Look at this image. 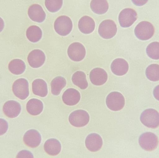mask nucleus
<instances>
[{
    "label": "nucleus",
    "mask_w": 159,
    "mask_h": 158,
    "mask_svg": "<svg viewBox=\"0 0 159 158\" xmlns=\"http://www.w3.org/2000/svg\"><path fill=\"white\" fill-rule=\"evenodd\" d=\"M153 94L155 98L159 101V85L156 86L154 89Z\"/></svg>",
    "instance_id": "72a5a7b5"
},
{
    "label": "nucleus",
    "mask_w": 159,
    "mask_h": 158,
    "mask_svg": "<svg viewBox=\"0 0 159 158\" xmlns=\"http://www.w3.org/2000/svg\"><path fill=\"white\" fill-rule=\"evenodd\" d=\"M8 68L9 71L13 74L20 75L25 71L26 64L21 60L15 59L9 63Z\"/></svg>",
    "instance_id": "393cba45"
},
{
    "label": "nucleus",
    "mask_w": 159,
    "mask_h": 158,
    "mask_svg": "<svg viewBox=\"0 0 159 158\" xmlns=\"http://www.w3.org/2000/svg\"><path fill=\"white\" fill-rule=\"evenodd\" d=\"M61 148V144L59 141L55 139L47 140L44 145L46 153L50 156H57L60 153Z\"/></svg>",
    "instance_id": "aec40b11"
},
{
    "label": "nucleus",
    "mask_w": 159,
    "mask_h": 158,
    "mask_svg": "<svg viewBox=\"0 0 159 158\" xmlns=\"http://www.w3.org/2000/svg\"><path fill=\"white\" fill-rule=\"evenodd\" d=\"M32 91L35 95L45 97L48 95V89L46 82L42 79H37L33 82Z\"/></svg>",
    "instance_id": "412c9836"
},
{
    "label": "nucleus",
    "mask_w": 159,
    "mask_h": 158,
    "mask_svg": "<svg viewBox=\"0 0 159 158\" xmlns=\"http://www.w3.org/2000/svg\"><path fill=\"white\" fill-rule=\"evenodd\" d=\"M67 81L65 78L61 76L57 77L51 82V92L53 95L57 96L60 93L62 89L65 87Z\"/></svg>",
    "instance_id": "b1692460"
},
{
    "label": "nucleus",
    "mask_w": 159,
    "mask_h": 158,
    "mask_svg": "<svg viewBox=\"0 0 159 158\" xmlns=\"http://www.w3.org/2000/svg\"><path fill=\"white\" fill-rule=\"evenodd\" d=\"M46 60L44 53L40 49H34L28 55V61L31 67L38 68L43 66Z\"/></svg>",
    "instance_id": "f8f14e48"
},
{
    "label": "nucleus",
    "mask_w": 159,
    "mask_h": 158,
    "mask_svg": "<svg viewBox=\"0 0 159 158\" xmlns=\"http://www.w3.org/2000/svg\"><path fill=\"white\" fill-rule=\"evenodd\" d=\"M125 103L124 96L117 91L111 92L106 98L107 105L112 111H120L124 107Z\"/></svg>",
    "instance_id": "39448f33"
},
{
    "label": "nucleus",
    "mask_w": 159,
    "mask_h": 158,
    "mask_svg": "<svg viewBox=\"0 0 159 158\" xmlns=\"http://www.w3.org/2000/svg\"><path fill=\"white\" fill-rule=\"evenodd\" d=\"M137 19V13L132 8H125L120 12L119 15L120 24L123 28L130 27L136 21Z\"/></svg>",
    "instance_id": "1a4fd4ad"
},
{
    "label": "nucleus",
    "mask_w": 159,
    "mask_h": 158,
    "mask_svg": "<svg viewBox=\"0 0 159 158\" xmlns=\"http://www.w3.org/2000/svg\"><path fill=\"white\" fill-rule=\"evenodd\" d=\"M28 16L33 21L43 22L46 18V13L42 7L37 4H34L30 7L28 9Z\"/></svg>",
    "instance_id": "2eb2a0df"
},
{
    "label": "nucleus",
    "mask_w": 159,
    "mask_h": 158,
    "mask_svg": "<svg viewBox=\"0 0 159 158\" xmlns=\"http://www.w3.org/2000/svg\"><path fill=\"white\" fill-rule=\"evenodd\" d=\"M90 117L87 112L83 110L74 111L69 116V122L76 128H81L86 126L89 121Z\"/></svg>",
    "instance_id": "423d86ee"
},
{
    "label": "nucleus",
    "mask_w": 159,
    "mask_h": 158,
    "mask_svg": "<svg viewBox=\"0 0 159 158\" xmlns=\"http://www.w3.org/2000/svg\"><path fill=\"white\" fill-rule=\"evenodd\" d=\"M21 111V106L17 102L10 100L6 102L3 106V112L9 118H15L17 117Z\"/></svg>",
    "instance_id": "dca6fc26"
},
{
    "label": "nucleus",
    "mask_w": 159,
    "mask_h": 158,
    "mask_svg": "<svg viewBox=\"0 0 159 158\" xmlns=\"http://www.w3.org/2000/svg\"><path fill=\"white\" fill-rule=\"evenodd\" d=\"M16 158H34V156L30 151L23 150L19 152Z\"/></svg>",
    "instance_id": "2f4dec72"
},
{
    "label": "nucleus",
    "mask_w": 159,
    "mask_h": 158,
    "mask_svg": "<svg viewBox=\"0 0 159 158\" xmlns=\"http://www.w3.org/2000/svg\"><path fill=\"white\" fill-rule=\"evenodd\" d=\"M43 35L42 30L35 25L30 26L26 31V36L29 41L32 43H36L41 40Z\"/></svg>",
    "instance_id": "a878e982"
},
{
    "label": "nucleus",
    "mask_w": 159,
    "mask_h": 158,
    "mask_svg": "<svg viewBox=\"0 0 159 158\" xmlns=\"http://www.w3.org/2000/svg\"><path fill=\"white\" fill-rule=\"evenodd\" d=\"M103 145L102 137L97 133L89 134L86 139L85 145L89 151L96 152L99 151Z\"/></svg>",
    "instance_id": "ddd939ff"
},
{
    "label": "nucleus",
    "mask_w": 159,
    "mask_h": 158,
    "mask_svg": "<svg viewBox=\"0 0 159 158\" xmlns=\"http://www.w3.org/2000/svg\"><path fill=\"white\" fill-rule=\"evenodd\" d=\"M139 143L143 149L150 152L155 150L159 144L158 138L152 132H145L140 136Z\"/></svg>",
    "instance_id": "20e7f679"
},
{
    "label": "nucleus",
    "mask_w": 159,
    "mask_h": 158,
    "mask_svg": "<svg viewBox=\"0 0 159 158\" xmlns=\"http://www.w3.org/2000/svg\"><path fill=\"white\" fill-rule=\"evenodd\" d=\"M95 23L93 19L89 16H84L78 22V28L80 32L85 34L91 33L95 29Z\"/></svg>",
    "instance_id": "6ab92c4d"
},
{
    "label": "nucleus",
    "mask_w": 159,
    "mask_h": 158,
    "mask_svg": "<svg viewBox=\"0 0 159 158\" xmlns=\"http://www.w3.org/2000/svg\"><path fill=\"white\" fill-rule=\"evenodd\" d=\"M63 4V0H45V5L49 12L54 13L59 11Z\"/></svg>",
    "instance_id": "c756f323"
},
{
    "label": "nucleus",
    "mask_w": 159,
    "mask_h": 158,
    "mask_svg": "<svg viewBox=\"0 0 159 158\" xmlns=\"http://www.w3.org/2000/svg\"><path fill=\"white\" fill-rule=\"evenodd\" d=\"M23 142L28 147L36 148L40 145L42 141L41 134L34 129L28 131L24 134Z\"/></svg>",
    "instance_id": "9b49d317"
},
{
    "label": "nucleus",
    "mask_w": 159,
    "mask_h": 158,
    "mask_svg": "<svg viewBox=\"0 0 159 158\" xmlns=\"http://www.w3.org/2000/svg\"><path fill=\"white\" fill-rule=\"evenodd\" d=\"M4 28V22L2 19L0 17V32L2 31Z\"/></svg>",
    "instance_id": "f704fd0d"
},
{
    "label": "nucleus",
    "mask_w": 159,
    "mask_h": 158,
    "mask_svg": "<svg viewBox=\"0 0 159 158\" xmlns=\"http://www.w3.org/2000/svg\"><path fill=\"white\" fill-rule=\"evenodd\" d=\"M108 7V3L107 0H92L91 2V9L94 13L99 15L106 13Z\"/></svg>",
    "instance_id": "5701e85b"
},
{
    "label": "nucleus",
    "mask_w": 159,
    "mask_h": 158,
    "mask_svg": "<svg viewBox=\"0 0 159 158\" xmlns=\"http://www.w3.org/2000/svg\"><path fill=\"white\" fill-rule=\"evenodd\" d=\"M148 0H132L133 2L135 5L138 6H142L145 4Z\"/></svg>",
    "instance_id": "473e14b6"
},
{
    "label": "nucleus",
    "mask_w": 159,
    "mask_h": 158,
    "mask_svg": "<svg viewBox=\"0 0 159 158\" xmlns=\"http://www.w3.org/2000/svg\"><path fill=\"white\" fill-rule=\"evenodd\" d=\"M69 58L72 61L80 62L86 56V49L80 43L76 42L70 45L68 49Z\"/></svg>",
    "instance_id": "9d476101"
},
{
    "label": "nucleus",
    "mask_w": 159,
    "mask_h": 158,
    "mask_svg": "<svg viewBox=\"0 0 159 158\" xmlns=\"http://www.w3.org/2000/svg\"><path fill=\"white\" fill-rule=\"evenodd\" d=\"M129 69V64L124 59H116L111 63V71L114 74L118 76H121L126 74Z\"/></svg>",
    "instance_id": "f3484780"
},
{
    "label": "nucleus",
    "mask_w": 159,
    "mask_h": 158,
    "mask_svg": "<svg viewBox=\"0 0 159 158\" xmlns=\"http://www.w3.org/2000/svg\"><path fill=\"white\" fill-rule=\"evenodd\" d=\"M146 52L151 58L159 59V42H154L149 44L147 48Z\"/></svg>",
    "instance_id": "c85d7f7f"
},
{
    "label": "nucleus",
    "mask_w": 159,
    "mask_h": 158,
    "mask_svg": "<svg viewBox=\"0 0 159 158\" xmlns=\"http://www.w3.org/2000/svg\"><path fill=\"white\" fill-rule=\"evenodd\" d=\"M54 28L56 32L59 35L66 36L72 30V21L71 19L67 16H60L55 21Z\"/></svg>",
    "instance_id": "7ed1b4c3"
},
{
    "label": "nucleus",
    "mask_w": 159,
    "mask_h": 158,
    "mask_svg": "<svg viewBox=\"0 0 159 158\" xmlns=\"http://www.w3.org/2000/svg\"><path fill=\"white\" fill-rule=\"evenodd\" d=\"M146 75L150 81H159V65L152 64L149 65L146 70Z\"/></svg>",
    "instance_id": "cd10ccee"
},
{
    "label": "nucleus",
    "mask_w": 159,
    "mask_h": 158,
    "mask_svg": "<svg viewBox=\"0 0 159 158\" xmlns=\"http://www.w3.org/2000/svg\"><path fill=\"white\" fill-rule=\"evenodd\" d=\"M140 120L147 128H157L159 127V113L155 109H147L142 113Z\"/></svg>",
    "instance_id": "f257e3e1"
},
{
    "label": "nucleus",
    "mask_w": 159,
    "mask_h": 158,
    "mask_svg": "<svg viewBox=\"0 0 159 158\" xmlns=\"http://www.w3.org/2000/svg\"><path fill=\"white\" fill-rule=\"evenodd\" d=\"M117 31L116 23L111 20H106L101 22L98 33L102 38L108 39L115 36Z\"/></svg>",
    "instance_id": "0eeeda50"
},
{
    "label": "nucleus",
    "mask_w": 159,
    "mask_h": 158,
    "mask_svg": "<svg viewBox=\"0 0 159 158\" xmlns=\"http://www.w3.org/2000/svg\"><path fill=\"white\" fill-rule=\"evenodd\" d=\"M62 99L63 102L67 105L70 106L76 105L80 100V93L75 89L69 88L63 93Z\"/></svg>",
    "instance_id": "a211bd4d"
},
{
    "label": "nucleus",
    "mask_w": 159,
    "mask_h": 158,
    "mask_svg": "<svg viewBox=\"0 0 159 158\" xmlns=\"http://www.w3.org/2000/svg\"><path fill=\"white\" fill-rule=\"evenodd\" d=\"M73 83L82 90H85L88 87L86 76L84 72L78 71L75 73L72 77Z\"/></svg>",
    "instance_id": "bb28decb"
},
{
    "label": "nucleus",
    "mask_w": 159,
    "mask_h": 158,
    "mask_svg": "<svg viewBox=\"0 0 159 158\" xmlns=\"http://www.w3.org/2000/svg\"><path fill=\"white\" fill-rule=\"evenodd\" d=\"M134 33L137 38L140 40H148L154 35L155 28L153 24L148 21H141L135 27Z\"/></svg>",
    "instance_id": "f03ea898"
},
{
    "label": "nucleus",
    "mask_w": 159,
    "mask_h": 158,
    "mask_svg": "<svg viewBox=\"0 0 159 158\" xmlns=\"http://www.w3.org/2000/svg\"><path fill=\"white\" fill-rule=\"evenodd\" d=\"M107 72L101 68L93 69L89 74L90 80L95 86H102L105 84L107 81Z\"/></svg>",
    "instance_id": "4468645a"
},
{
    "label": "nucleus",
    "mask_w": 159,
    "mask_h": 158,
    "mask_svg": "<svg viewBox=\"0 0 159 158\" xmlns=\"http://www.w3.org/2000/svg\"><path fill=\"white\" fill-rule=\"evenodd\" d=\"M8 123L4 119L0 118V136L3 135L8 129Z\"/></svg>",
    "instance_id": "7c9ffc66"
},
{
    "label": "nucleus",
    "mask_w": 159,
    "mask_h": 158,
    "mask_svg": "<svg viewBox=\"0 0 159 158\" xmlns=\"http://www.w3.org/2000/svg\"><path fill=\"white\" fill-rule=\"evenodd\" d=\"M26 109L28 113L31 115H38L43 112V104L40 100L32 99L27 103Z\"/></svg>",
    "instance_id": "4be33fe9"
},
{
    "label": "nucleus",
    "mask_w": 159,
    "mask_h": 158,
    "mask_svg": "<svg viewBox=\"0 0 159 158\" xmlns=\"http://www.w3.org/2000/svg\"><path fill=\"white\" fill-rule=\"evenodd\" d=\"M12 91L16 97L20 100H25L30 94L28 81L25 78L17 79L13 84Z\"/></svg>",
    "instance_id": "6e6552de"
}]
</instances>
